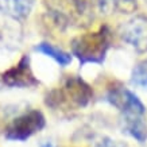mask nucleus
I'll use <instances>...</instances> for the list:
<instances>
[{
  "label": "nucleus",
  "mask_w": 147,
  "mask_h": 147,
  "mask_svg": "<svg viewBox=\"0 0 147 147\" xmlns=\"http://www.w3.org/2000/svg\"><path fill=\"white\" fill-rule=\"evenodd\" d=\"M107 101L116 107L121 115H146V107L140 98L125 88H113L108 92Z\"/></svg>",
  "instance_id": "obj_5"
},
{
  "label": "nucleus",
  "mask_w": 147,
  "mask_h": 147,
  "mask_svg": "<svg viewBox=\"0 0 147 147\" xmlns=\"http://www.w3.org/2000/svg\"><path fill=\"white\" fill-rule=\"evenodd\" d=\"M96 147H123V144L117 143L116 140H112V139L102 138L100 142H97Z\"/></svg>",
  "instance_id": "obj_12"
},
{
  "label": "nucleus",
  "mask_w": 147,
  "mask_h": 147,
  "mask_svg": "<svg viewBox=\"0 0 147 147\" xmlns=\"http://www.w3.org/2000/svg\"><path fill=\"white\" fill-rule=\"evenodd\" d=\"M123 129L136 139L139 143H144L147 139V124L142 115H123Z\"/></svg>",
  "instance_id": "obj_8"
},
{
  "label": "nucleus",
  "mask_w": 147,
  "mask_h": 147,
  "mask_svg": "<svg viewBox=\"0 0 147 147\" xmlns=\"http://www.w3.org/2000/svg\"><path fill=\"white\" fill-rule=\"evenodd\" d=\"M45 115L38 109H30L16 116L4 131V138L11 142H24L45 128Z\"/></svg>",
  "instance_id": "obj_3"
},
{
  "label": "nucleus",
  "mask_w": 147,
  "mask_h": 147,
  "mask_svg": "<svg viewBox=\"0 0 147 147\" xmlns=\"http://www.w3.org/2000/svg\"><path fill=\"white\" fill-rule=\"evenodd\" d=\"M40 147H55V146H54L53 142H45V143L40 144Z\"/></svg>",
  "instance_id": "obj_13"
},
{
  "label": "nucleus",
  "mask_w": 147,
  "mask_h": 147,
  "mask_svg": "<svg viewBox=\"0 0 147 147\" xmlns=\"http://www.w3.org/2000/svg\"><path fill=\"white\" fill-rule=\"evenodd\" d=\"M34 50L38 51V53L45 54V55H47V57H50V58H53L54 61H55L58 65H61L62 67L67 66V65L71 62L70 54L66 53V51H63V50H61L59 47H57V46L51 45V43H47V42L38 43V45L34 47Z\"/></svg>",
  "instance_id": "obj_9"
},
{
  "label": "nucleus",
  "mask_w": 147,
  "mask_h": 147,
  "mask_svg": "<svg viewBox=\"0 0 147 147\" xmlns=\"http://www.w3.org/2000/svg\"><path fill=\"white\" fill-rule=\"evenodd\" d=\"M131 82L138 86H147V59L139 62L132 70Z\"/></svg>",
  "instance_id": "obj_11"
},
{
  "label": "nucleus",
  "mask_w": 147,
  "mask_h": 147,
  "mask_svg": "<svg viewBox=\"0 0 147 147\" xmlns=\"http://www.w3.org/2000/svg\"><path fill=\"white\" fill-rule=\"evenodd\" d=\"M97 4L98 8L105 12L111 9H117L123 13H128L136 9L135 0H97Z\"/></svg>",
  "instance_id": "obj_10"
},
{
  "label": "nucleus",
  "mask_w": 147,
  "mask_h": 147,
  "mask_svg": "<svg viewBox=\"0 0 147 147\" xmlns=\"http://www.w3.org/2000/svg\"><path fill=\"white\" fill-rule=\"evenodd\" d=\"M92 97H93V90L82 78L69 76L65 78L61 88L47 94L46 104L51 108H84L89 104Z\"/></svg>",
  "instance_id": "obj_2"
},
{
  "label": "nucleus",
  "mask_w": 147,
  "mask_h": 147,
  "mask_svg": "<svg viewBox=\"0 0 147 147\" xmlns=\"http://www.w3.org/2000/svg\"><path fill=\"white\" fill-rule=\"evenodd\" d=\"M35 0H0V12L15 20H23L30 15Z\"/></svg>",
  "instance_id": "obj_7"
},
{
  "label": "nucleus",
  "mask_w": 147,
  "mask_h": 147,
  "mask_svg": "<svg viewBox=\"0 0 147 147\" xmlns=\"http://www.w3.org/2000/svg\"><path fill=\"white\" fill-rule=\"evenodd\" d=\"M71 55L78 59L81 66L86 63L101 65L105 61L111 47V31L105 26L94 32H88L76 36L71 40Z\"/></svg>",
  "instance_id": "obj_1"
},
{
  "label": "nucleus",
  "mask_w": 147,
  "mask_h": 147,
  "mask_svg": "<svg viewBox=\"0 0 147 147\" xmlns=\"http://www.w3.org/2000/svg\"><path fill=\"white\" fill-rule=\"evenodd\" d=\"M3 84L11 88H30L36 86L39 81L35 78L30 65V55H23L15 66L9 67L1 74Z\"/></svg>",
  "instance_id": "obj_4"
},
{
  "label": "nucleus",
  "mask_w": 147,
  "mask_h": 147,
  "mask_svg": "<svg viewBox=\"0 0 147 147\" xmlns=\"http://www.w3.org/2000/svg\"><path fill=\"white\" fill-rule=\"evenodd\" d=\"M121 39L139 51L147 50V18L135 16L120 28Z\"/></svg>",
  "instance_id": "obj_6"
}]
</instances>
